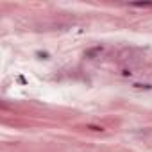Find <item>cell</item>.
<instances>
[{"instance_id": "3", "label": "cell", "mask_w": 152, "mask_h": 152, "mask_svg": "<svg viewBox=\"0 0 152 152\" xmlns=\"http://www.w3.org/2000/svg\"><path fill=\"white\" fill-rule=\"evenodd\" d=\"M39 61H47V59H50V54L48 52H45V50H36V54H34Z\"/></svg>"}, {"instance_id": "5", "label": "cell", "mask_w": 152, "mask_h": 152, "mask_svg": "<svg viewBox=\"0 0 152 152\" xmlns=\"http://www.w3.org/2000/svg\"><path fill=\"white\" fill-rule=\"evenodd\" d=\"M132 86H134L136 90H141V88H145V90H150V88H152L150 84H141V83H136V84H132Z\"/></svg>"}, {"instance_id": "4", "label": "cell", "mask_w": 152, "mask_h": 152, "mask_svg": "<svg viewBox=\"0 0 152 152\" xmlns=\"http://www.w3.org/2000/svg\"><path fill=\"white\" fill-rule=\"evenodd\" d=\"M86 129L95 131V132H102V131H104V127H102V125H93V124H88V125H86Z\"/></svg>"}, {"instance_id": "2", "label": "cell", "mask_w": 152, "mask_h": 152, "mask_svg": "<svg viewBox=\"0 0 152 152\" xmlns=\"http://www.w3.org/2000/svg\"><path fill=\"white\" fill-rule=\"evenodd\" d=\"M129 6L131 7H138V9H147V7H152V2H132Z\"/></svg>"}, {"instance_id": "1", "label": "cell", "mask_w": 152, "mask_h": 152, "mask_svg": "<svg viewBox=\"0 0 152 152\" xmlns=\"http://www.w3.org/2000/svg\"><path fill=\"white\" fill-rule=\"evenodd\" d=\"M102 47H93V48H90V50H86L84 52V56L88 57V59H95V57H99L100 54H102Z\"/></svg>"}]
</instances>
